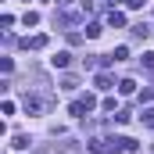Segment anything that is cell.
<instances>
[{"mask_svg":"<svg viewBox=\"0 0 154 154\" xmlns=\"http://www.w3.org/2000/svg\"><path fill=\"white\" fill-rule=\"evenodd\" d=\"M50 65H54V68H68V65H72V54H68V50H57V54L50 57Z\"/></svg>","mask_w":154,"mask_h":154,"instance_id":"cell-1","label":"cell"},{"mask_svg":"<svg viewBox=\"0 0 154 154\" xmlns=\"http://www.w3.org/2000/svg\"><path fill=\"white\" fill-rule=\"evenodd\" d=\"M108 25H111V29H122V25H125V14H122L118 7H111V11H108Z\"/></svg>","mask_w":154,"mask_h":154,"instance_id":"cell-2","label":"cell"},{"mask_svg":"<svg viewBox=\"0 0 154 154\" xmlns=\"http://www.w3.org/2000/svg\"><path fill=\"white\" fill-rule=\"evenodd\" d=\"M22 47H25V50H43V47H47V36L39 32V36H32V39H25Z\"/></svg>","mask_w":154,"mask_h":154,"instance_id":"cell-3","label":"cell"},{"mask_svg":"<svg viewBox=\"0 0 154 154\" xmlns=\"http://www.w3.org/2000/svg\"><path fill=\"white\" fill-rule=\"evenodd\" d=\"M93 82H97V90H111V86H115V79L108 75V72H100V75L93 79Z\"/></svg>","mask_w":154,"mask_h":154,"instance_id":"cell-4","label":"cell"},{"mask_svg":"<svg viewBox=\"0 0 154 154\" xmlns=\"http://www.w3.org/2000/svg\"><path fill=\"white\" fill-rule=\"evenodd\" d=\"M29 143H32V140H29V136H25V133H18V136H14V143H11V147H14V151H29Z\"/></svg>","mask_w":154,"mask_h":154,"instance_id":"cell-5","label":"cell"},{"mask_svg":"<svg viewBox=\"0 0 154 154\" xmlns=\"http://www.w3.org/2000/svg\"><path fill=\"white\" fill-rule=\"evenodd\" d=\"M68 115L82 118V115H86V104H82V100H72V104H68Z\"/></svg>","mask_w":154,"mask_h":154,"instance_id":"cell-6","label":"cell"},{"mask_svg":"<svg viewBox=\"0 0 154 154\" xmlns=\"http://www.w3.org/2000/svg\"><path fill=\"white\" fill-rule=\"evenodd\" d=\"M133 36H136V39H147V36H151V25H143V22L133 25Z\"/></svg>","mask_w":154,"mask_h":154,"instance_id":"cell-7","label":"cell"},{"mask_svg":"<svg viewBox=\"0 0 154 154\" xmlns=\"http://www.w3.org/2000/svg\"><path fill=\"white\" fill-rule=\"evenodd\" d=\"M25 111L36 115V111H39V97H25Z\"/></svg>","mask_w":154,"mask_h":154,"instance_id":"cell-8","label":"cell"},{"mask_svg":"<svg viewBox=\"0 0 154 154\" xmlns=\"http://www.w3.org/2000/svg\"><path fill=\"white\" fill-rule=\"evenodd\" d=\"M118 90H122V93H125V97H129V93H133V90H136V82H133V79H122V82H118Z\"/></svg>","mask_w":154,"mask_h":154,"instance_id":"cell-9","label":"cell"},{"mask_svg":"<svg viewBox=\"0 0 154 154\" xmlns=\"http://www.w3.org/2000/svg\"><path fill=\"white\" fill-rule=\"evenodd\" d=\"M79 100H82V104H86V111H93V108H97V97H93V93H82V97H79Z\"/></svg>","mask_w":154,"mask_h":154,"instance_id":"cell-10","label":"cell"},{"mask_svg":"<svg viewBox=\"0 0 154 154\" xmlns=\"http://www.w3.org/2000/svg\"><path fill=\"white\" fill-rule=\"evenodd\" d=\"M129 57V47H115V54H111V61H125Z\"/></svg>","mask_w":154,"mask_h":154,"instance_id":"cell-11","label":"cell"},{"mask_svg":"<svg viewBox=\"0 0 154 154\" xmlns=\"http://www.w3.org/2000/svg\"><path fill=\"white\" fill-rule=\"evenodd\" d=\"M86 36L97 39V36H100V25H97V22H90V25H86Z\"/></svg>","mask_w":154,"mask_h":154,"instance_id":"cell-12","label":"cell"},{"mask_svg":"<svg viewBox=\"0 0 154 154\" xmlns=\"http://www.w3.org/2000/svg\"><path fill=\"white\" fill-rule=\"evenodd\" d=\"M22 22H25V25H39V14H36V11H25V18H22Z\"/></svg>","mask_w":154,"mask_h":154,"instance_id":"cell-13","label":"cell"},{"mask_svg":"<svg viewBox=\"0 0 154 154\" xmlns=\"http://www.w3.org/2000/svg\"><path fill=\"white\" fill-rule=\"evenodd\" d=\"M140 61H143V68H151V72H154V54H143Z\"/></svg>","mask_w":154,"mask_h":154,"instance_id":"cell-14","label":"cell"},{"mask_svg":"<svg viewBox=\"0 0 154 154\" xmlns=\"http://www.w3.org/2000/svg\"><path fill=\"white\" fill-rule=\"evenodd\" d=\"M140 118H143L147 125H154V108H151V111H143V115H140Z\"/></svg>","mask_w":154,"mask_h":154,"instance_id":"cell-15","label":"cell"},{"mask_svg":"<svg viewBox=\"0 0 154 154\" xmlns=\"http://www.w3.org/2000/svg\"><path fill=\"white\" fill-rule=\"evenodd\" d=\"M82 11H97V0H82Z\"/></svg>","mask_w":154,"mask_h":154,"instance_id":"cell-16","label":"cell"},{"mask_svg":"<svg viewBox=\"0 0 154 154\" xmlns=\"http://www.w3.org/2000/svg\"><path fill=\"white\" fill-rule=\"evenodd\" d=\"M125 7H143V0H122Z\"/></svg>","mask_w":154,"mask_h":154,"instance_id":"cell-17","label":"cell"}]
</instances>
